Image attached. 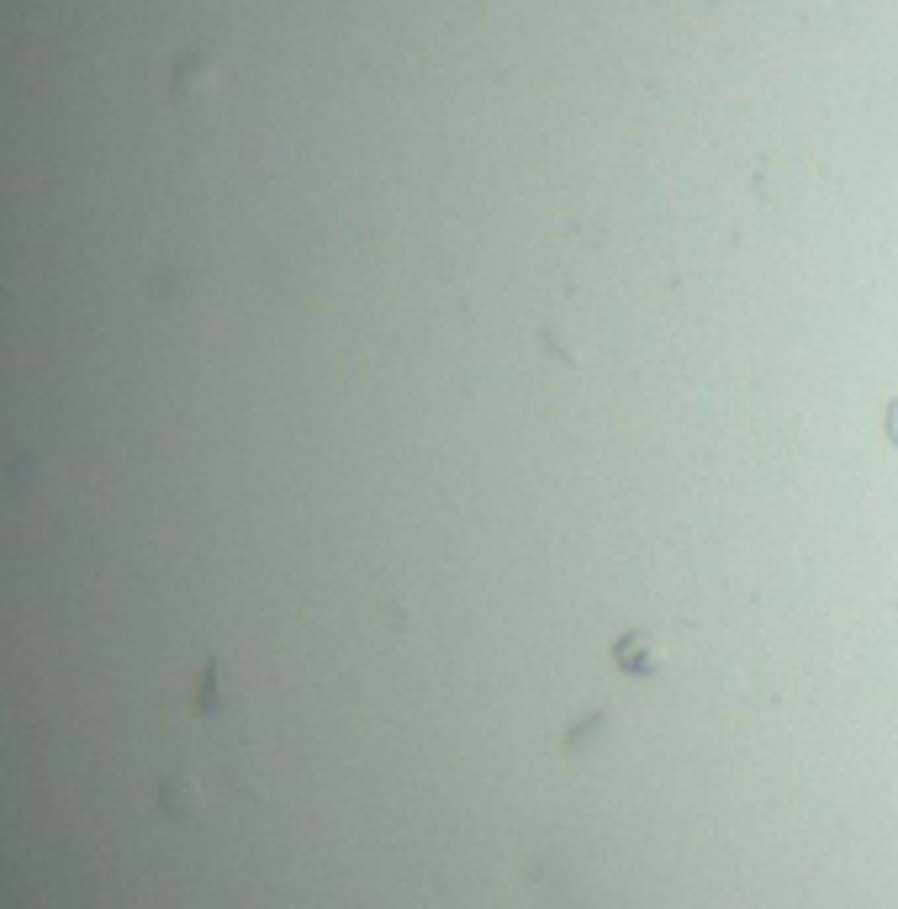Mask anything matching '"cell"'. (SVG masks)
I'll return each mask as SVG.
<instances>
[{
  "instance_id": "1",
  "label": "cell",
  "mask_w": 898,
  "mask_h": 909,
  "mask_svg": "<svg viewBox=\"0 0 898 909\" xmlns=\"http://www.w3.org/2000/svg\"><path fill=\"white\" fill-rule=\"evenodd\" d=\"M888 434L898 439V407H893V418H888Z\"/></svg>"
}]
</instances>
